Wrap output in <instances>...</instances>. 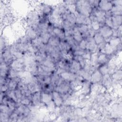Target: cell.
<instances>
[{"instance_id":"obj_27","label":"cell","mask_w":122,"mask_h":122,"mask_svg":"<svg viewBox=\"0 0 122 122\" xmlns=\"http://www.w3.org/2000/svg\"><path fill=\"white\" fill-rule=\"evenodd\" d=\"M120 42V41L119 38H115L111 39L110 41V45H111L113 47L116 48V47L119 44Z\"/></svg>"},{"instance_id":"obj_10","label":"cell","mask_w":122,"mask_h":122,"mask_svg":"<svg viewBox=\"0 0 122 122\" xmlns=\"http://www.w3.org/2000/svg\"><path fill=\"white\" fill-rule=\"evenodd\" d=\"M26 37L28 39L34 40L37 38V33L32 27H30L27 30Z\"/></svg>"},{"instance_id":"obj_24","label":"cell","mask_w":122,"mask_h":122,"mask_svg":"<svg viewBox=\"0 0 122 122\" xmlns=\"http://www.w3.org/2000/svg\"><path fill=\"white\" fill-rule=\"evenodd\" d=\"M104 76L102 79V82L107 87L109 86L112 84V81L110 75L108 74L104 75Z\"/></svg>"},{"instance_id":"obj_29","label":"cell","mask_w":122,"mask_h":122,"mask_svg":"<svg viewBox=\"0 0 122 122\" xmlns=\"http://www.w3.org/2000/svg\"><path fill=\"white\" fill-rule=\"evenodd\" d=\"M112 78L115 81L121 80L122 78V71L121 70L114 72L112 75Z\"/></svg>"},{"instance_id":"obj_5","label":"cell","mask_w":122,"mask_h":122,"mask_svg":"<svg viewBox=\"0 0 122 122\" xmlns=\"http://www.w3.org/2000/svg\"><path fill=\"white\" fill-rule=\"evenodd\" d=\"M86 49L92 51H95L97 49V45L93 38H89L86 43Z\"/></svg>"},{"instance_id":"obj_4","label":"cell","mask_w":122,"mask_h":122,"mask_svg":"<svg viewBox=\"0 0 122 122\" xmlns=\"http://www.w3.org/2000/svg\"><path fill=\"white\" fill-rule=\"evenodd\" d=\"M52 98L53 102L57 106H60L62 102V99L59 94V92L57 91L53 92Z\"/></svg>"},{"instance_id":"obj_21","label":"cell","mask_w":122,"mask_h":122,"mask_svg":"<svg viewBox=\"0 0 122 122\" xmlns=\"http://www.w3.org/2000/svg\"><path fill=\"white\" fill-rule=\"evenodd\" d=\"M112 12L114 15H121L122 14V6L121 5H116L111 9Z\"/></svg>"},{"instance_id":"obj_36","label":"cell","mask_w":122,"mask_h":122,"mask_svg":"<svg viewBox=\"0 0 122 122\" xmlns=\"http://www.w3.org/2000/svg\"><path fill=\"white\" fill-rule=\"evenodd\" d=\"M8 89H9L8 86L7 85H5V84H3V85H1V92H6Z\"/></svg>"},{"instance_id":"obj_7","label":"cell","mask_w":122,"mask_h":122,"mask_svg":"<svg viewBox=\"0 0 122 122\" xmlns=\"http://www.w3.org/2000/svg\"><path fill=\"white\" fill-rule=\"evenodd\" d=\"M105 13L102 10H98L95 13L96 20L98 22H103L105 20Z\"/></svg>"},{"instance_id":"obj_13","label":"cell","mask_w":122,"mask_h":122,"mask_svg":"<svg viewBox=\"0 0 122 122\" xmlns=\"http://www.w3.org/2000/svg\"><path fill=\"white\" fill-rule=\"evenodd\" d=\"M50 33L48 32H42L41 33V36L40 37L42 42L44 44L48 43V41L51 38Z\"/></svg>"},{"instance_id":"obj_6","label":"cell","mask_w":122,"mask_h":122,"mask_svg":"<svg viewBox=\"0 0 122 122\" xmlns=\"http://www.w3.org/2000/svg\"><path fill=\"white\" fill-rule=\"evenodd\" d=\"M61 77L65 81H73L76 78V76L73 72H64L61 74Z\"/></svg>"},{"instance_id":"obj_33","label":"cell","mask_w":122,"mask_h":122,"mask_svg":"<svg viewBox=\"0 0 122 122\" xmlns=\"http://www.w3.org/2000/svg\"><path fill=\"white\" fill-rule=\"evenodd\" d=\"M20 102L23 105H28L30 103V100L28 98H27L26 97H24L23 98L22 97V99H21Z\"/></svg>"},{"instance_id":"obj_14","label":"cell","mask_w":122,"mask_h":122,"mask_svg":"<svg viewBox=\"0 0 122 122\" xmlns=\"http://www.w3.org/2000/svg\"><path fill=\"white\" fill-rule=\"evenodd\" d=\"M41 100V95L39 92L34 93V95L32 97V100L33 102L35 105H38L40 104V101Z\"/></svg>"},{"instance_id":"obj_8","label":"cell","mask_w":122,"mask_h":122,"mask_svg":"<svg viewBox=\"0 0 122 122\" xmlns=\"http://www.w3.org/2000/svg\"><path fill=\"white\" fill-rule=\"evenodd\" d=\"M72 34L74 39L77 42H80L82 40V36L78 28L75 27L72 30Z\"/></svg>"},{"instance_id":"obj_11","label":"cell","mask_w":122,"mask_h":122,"mask_svg":"<svg viewBox=\"0 0 122 122\" xmlns=\"http://www.w3.org/2000/svg\"><path fill=\"white\" fill-rule=\"evenodd\" d=\"M102 79V74L99 71H96L91 75V80L93 82H97Z\"/></svg>"},{"instance_id":"obj_18","label":"cell","mask_w":122,"mask_h":122,"mask_svg":"<svg viewBox=\"0 0 122 122\" xmlns=\"http://www.w3.org/2000/svg\"><path fill=\"white\" fill-rule=\"evenodd\" d=\"M81 67L80 63L76 60H73L72 61L71 65V68L72 70L71 72H73L74 71L78 72L79 70H80V68Z\"/></svg>"},{"instance_id":"obj_17","label":"cell","mask_w":122,"mask_h":122,"mask_svg":"<svg viewBox=\"0 0 122 122\" xmlns=\"http://www.w3.org/2000/svg\"><path fill=\"white\" fill-rule=\"evenodd\" d=\"M13 57V55L10 52V50H6L3 51V61L6 63L7 61H9L11 60Z\"/></svg>"},{"instance_id":"obj_20","label":"cell","mask_w":122,"mask_h":122,"mask_svg":"<svg viewBox=\"0 0 122 122\" xmlns=\"http://www.w3.org/2000/svg\"><path fill=\"white\" fill-rule=\"evenodd\" d=\"M52 97L47 93H42L41 94V101L43 103L48 104L51 101Z\"/></svg>"},{"instance_id":"obj_32","label":"cell","mask_w":122,"mask_h":122,"mask_svg":"<svg viewBox=\"0 0 122 122\" xmlns=\"http://www.w3.org/2000/svg\"><path fill=\"white\" fill-rule=\"evenodd\" d=\"M105 21L107 25V26H108L110 28H113V23H112V17H108L105 19Z\"/></svg>"},{"instance_id":"obj_9","label":"cell","mask_w":122,"mask_h":122,"mask_svg":"<svg viewBox=\"0 0 122 122\" xmlns=\"http://www.w3.org/2000/svg\"><path fill=\"white\" fill-rule=\"evenodd\" d=\"M112 20L113 23V28H118L121 24L122 16L121 15H114L112 17Z\"/></svg>"},{"instance_id":"obj_26","label":"cell","mask_w":122,"mask_h":122,"mask_svg":"<svg viewBox=\"0 0 122 122\" xmlns=\"http://www.w3.org/2000/svg\"><path fill=\"white\" fill-rule=\"evenodd\" d=\"M115 49L116 48L113 47L111 45H110L109 43H107V44H105V47H104L105 52L107 54H111L114 51Z\"/></svg>"},{"instance_id":"obj_34","label":"cell","mask_w":122,"mask_h":122,"mask_svg":"<svg viewBox=\"0 0 122 122\" xmlns=\"http://www.w3.org/2000/svg\"><path fill=\"white\" fill-rule=\"evenodd\" d=\"M51 8L47 5H45L42 7V11L44 13V14H48L50 11H51Z\"/></svg>"},{"instance_id":"obj_19","label":"cell","mask_w":122,"mask_h":122,"mask_svg":"<svg viewBox=\"0 0 122 122\" xmlns=\"http://www.w3.org/2000/svg\"><path fill=\"white\" fill-rule=\"evenodd\" d=\"M90 82L89 81H85L82 83V92L83 94H87L90 90Z\"/></svg>"},{"instance_id":"obj_22","label":"cell","mask_w":122,"mask_h":122,"mask_svg":"<svg viewBox=\"0 0 122 122\" xmlns=\"http://www.w3.org/2000/svg\"><path fill=\"white\" fill-rule=\"evenodd\" d=\"M93 40L96 44H100L102 42H103L104 38L102 36V35L100 33H96L94 35Z\"/></svg>"},{"instance_id":"obj_16","label":"cell","mask_w":122,"mask_h":122,"mask_svg":"<svg viewBox=\"0 0 122 122\" xmlns=\"http://www.w3.org/2000/svg\"><path fill=\"white\" fill-rule=\"evenodd\" d=\"M53 33L59 38L63 39L65 37L64 32L59 27H55L53 28Z\"/></svg>"},{"instance_id":"obj_15","label":"cell","mask_w":122,"mask_h":122,"mask_svg":"<svg viewBox=\"0 0 122 122\" xmlns=\"http://www.w3.org/2000/svg\"><path fill=\"white\" fill-rule=\"evenodd\" d=\"M18 79H19V77L12 79L8 82V86L10 90H15L18 82V81L17 80Z\"/></svg>"},{"instance_id":"obj_35","label":"cell","mask_w":122,"mask_h":122,"mask_svg":"<svg viewBox=\"0 0 122 122\" xmlns=\"http://www.w3.org/2000/svg\"><path fill=\"white\" fill-rule=\"evenodd\" d=\"M86 43L87 41L84 40H81L80 41V43L79 44V47L80 49L82 50H85L86 49Z\"/></svg>"},{"instance_id":"obj_1","label":"cell","mask_w":122,"mask_h":122,"mask_svg":"<svg viewBox=\"0 0 122 122\" xmlns=\"http://www.w3.org/2000/svg\"><path fill=\"white\" fill-rule=\"evenodd\" d=\"M81 14L88 17L92 11L90 4L87 1H79L77 6Z\"/></svg>"},{"instance_id":"obj_30","label":"cell","mask_w":122,"mask_h":122,"mask_svg":"<svg viewBox=\"0 0 122 122\" xmlns=\"http://www.w3.org/2000/svg\"><path fill=\"white\" fill-rule=\"evenodd\" d=\"M102 75H105L108 74V68L106 65H104L100 67L99 71Z\"/></svg>"},{"instance_id":"obj_12","label":"cell","mask_w":122,"mask_h":122,"mask_svg":"<svg viewBox=\"0 0 122 122\" xmlns=\"http://www.w3.org/2000/svg\"><path fill=\"white\" fill-rule=\"evenodd\" d=\"M60 41L59 38L57 37H51L50 38L48 44L49 45L54 47H58L59 46L60 44Z\"/></svg>"},{"instance_id":"obj_23","label":"cell","mask_w":122,"mask_h":122,"mask_svg":"<svg viewBox=\"0 0 122 122\" xmlns=\"http://www.w3.org/2000/svg\"><path fill=\"white\" fill-rule=\"evenodd\" d=\"M7 66L6 63L3 62H1L0 63V75L1 77H4L7 74Z\"/></svg>"},{"instance_id":"obj_31","label":"cell","mask_w":122,"mask_h":122,"mask_svg":"<svg viewBox=\"0 0 122 122\" xmlns=\"http://www.w3.org/2000/svg\"><path fill=\"white\" fill-rule=\"evenodd\" d=\"M91 26L92 28L94 30H97L99 29L100 28V25L99 22H98L97 20H93L91 23Z\"/></svg>"},{"instance_id":"obj_2","label":"cell","mask_w":122,"mask_h":122,"mask_svg":"<svg viewBox=\"0 0 122 122\" xmlns=\"http://www.w3.org/2000/svg\"><path fill=\"white\" fill-rule=\"evenodd\" d=\"M100 33L103 38H108L113 34V31L110 27L105 26L100 29Z\"/></svg>"},{"instance_id":"obj_28","label":"cell","mask_w":122,"mask_h":122,"mask_svg":"<svg viewBox=\"0 0 122 122\" xmlns=\"http://www.w3.org/2000/svg\"><path fill=\"white\" fill-rule=\"evenodd\" d=\"M7 95L8 97L10 99L13 100L14 101H17L18 99L16 97L15 91L14 90H10L9 92H8Z\"/></svg>"},{"instance_id":"obj_3","label":"cell","mask_w":122,"mask_h":122,"mask_svg":"<svg viewBox=\"0 0 122 122\" xmlns=\"http://www.w3.org/2000/svg\"><path fill=\"white\" fill-rule=\"evenodd\" d=\"M99 7L102 11H108L112 9V4L111 2L107 0L101 1L99 4Z\"/></svg>"},{"instance_id":"obj_25","label":"cell","mask_w":122,"mask_h":122,"mask_svg":"<svg viewBox=\"0 0 122 122\" xmlns=\"http://www.w3.org/2000/svg\"><path fill=\"white\" fill-rule=\"evenodd\" d=\"M108 61L106 55L104 53H102L99 55L98 58V62L100 64H104Z\"/></svg>"}]
</instances>
